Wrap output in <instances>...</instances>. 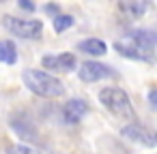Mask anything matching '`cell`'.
I'll use <instances>...</instances> for the list:
<instances>
[{
	"mask_svg": "<svg viewBox=\"0 0 157 154\" xmlns=\"http://www.w3.org/2000/svg\"><path fill=\"white\" fill-rule=\"evenodd\" d=\"M20 7L26 9V11H33V9H35V5H30V2H20Z\"/></svg>",
	"mask_w": 157,
	"mask_h": 154,
	"instance_id": "cell-15",
	"label": "cell"
},
{
	"mask_svg": "<svg viewBox=\"0 0 157 154\" xmlns=\"http://www.w3.org/2000/svg\"><path fill=\"white\" fill-rule=\"evenodd\" d=\"M7 154H41V152H37V150H35V148H30V145L15 143V145H11V148L7 150Z\"/></svg>",
	"mask_w": 157,
	"mask_h": 154,
	"instance_id": "cell-13",
	"label": "cell"
},
{
	"mask_svg": "<svg viewBox=\"0 0 157 154\" xmlns=\"http://www.w3.org/2000/svg\"><path fill=\"white\" fill-rule=\"evenodd\" d=\"M52 22H54V30L56 32H65L67 28L73 26V17L71 15H63V13H58L56 17H52Z\"/></svg>",
	"mask_w": 157,
	"mask_h": 154,
	"instance_id": "cell-12",
	"label": "cell"
},
{
	"mask_svg": "<svg viewBox=\"0 0 157 154\" xmlns=\"http://www.w3.org/2000/svg\"><path fill=\"white\" fill-rule=\"evenodd\" d=\"M0 62L15 64L17 62V49L13 41H0Z\"/></svg>",
	"mask_w": 157,
	"mask_h": 154,
	"instance_id": "cell-11",
	"label": "cell"
},
{
	"mask_svg": "<svg viewBox=\"0 0 157 154\" xmlns=\"http://www.w3.org/2000/svg\"><path fill=\"white\" fill-rule=\"evenodd\" d=\"M22 79H24V86L35 92L37 96H45V98H58L65 94V84L54 77L52 73H45V71H39V69H28L22 73Z\"/></svg>",
	"mask_w": 157,
	"mask_h": 154,
	"instance_id": "cell-2",
	"label": "cell"
},
{
	"mask_svg": "<svg viewBox=\"0 0 157 154\" xmlns=\"http://www.w3.org/2000/svg\"><path fill=\"white\" fill-rule=\"evenodd\" d=\"M78 52L88 54V56H103L108 52V45L103 41H99V39H86V41L78 43Z\"/></svg>",
	"mask_w": 157,
	"mask_h": 154,
	"instance_id": "cell-10",
	"label": "cell"
},
{
	"mask_svg": "<svg viewBox=\"0 0 157 154\" xmlns=\"http://www.w3.org/2000/svg\"><path fill=\"white\" fill-rule=\"evenodd\" d=\"M114 47L125 58L151 62L153 60V49H155V34H153V30H133V32H129L125 43L116 41Z\"/></svg>",
	"mask_w": 157,
	"mask_h": 154,
	"instance_id": "cell-1",
	"label": "cell"
},
{
	"mask_svg": "<svg viewBox=\"0 0 157 154\" xmlns=\"http://www.w3.org/2000/svg\"><path fill=\"white\" fill-rule=\"evenodd\" d=\"M43 69L56 71V73H69L75 66V56L73 54H60V56H45L41 60Z\"/></svg>",
	"mask_w": 157,
	"mask_h": 154,
	"instance_id": "cell-7",
	"label": "cell"
},
{
	"mask_svg": "<svg viewBox=\"0 0 157 154\" xmlns=\"http://www.w3.org/2000/svg\"><path fill=\"white\" fill-rule=\"evenodd\" d=\"M148 98H151V105H155V90H151V94H148Z\"/></svg>",
	"mask_w": 157,
	"mask_h": 154,
	"instance_id": "cell-16",
	"label": "cell"
},
{
	"mask_svg": "<svg viewBox=\"0 0 157 154\" xmlns=\"http://www.w3.org/2000/svg\"><path fill=\"white\" fill-rule=\"evenodd\" d=\"M45 11L52 13V15L56 17V15H58V5H45Z\"/></svg>",
	"mask_w": 157,
	"mask_h": 154,
	"instance_id": "cell-14",
	"label": "cell"
},
{
	"mask_svg": "<svg viewBox=\"0 0 157 154\" xmlns=\"http://www.w3.org/2000/svg\"><path fill=\"white\" fill-rule=\"evenodd\" d=\"M78 75H80V79H82V81L93 84V81L103 79V77H116V71H112V66H105V64H101V62L86 60L84 64H80Z\"/></svg>",
	"mask_w": 157,
	"mask_h": 154,
	"instance_id": "cell-5",
	"label": "cell"
},
{
	"mask_svg": "<svg viewBox=\"0 0 157 154\" xmlns=\"http://www.w3.org/2000/svg\"><path fill=\"white\" fill-rule=\"evenodd\" d=\"M146 9H148V2H138V0H123V2H118V11L129 20L142 17Z\"/></svg>",
	"mask_w": 157,
	"mask_h": 154,
	"instance_id": "cell-9",
	"label": "cell"
},
{
	"mask_svg": "<svg viewBox=\"0 0 157 154\" xmlns=\"http://www.w3.org/2000/svg\"><path fill=\"white\" fill-rule=\"evenodd\" d=\"M99 101L116 118H121V120H136V111H133L131 98H129V94L125 90H121V88H103L99 92Z\"/></svg>",
	"mask_w": 157,
	"mask_h": 154,
	"instance_id": "cell-3",
	"label": "cell"
},
{
	"mask_svg": "<svg viewBox=\"0 0 157 154\" xmlns=\"http://www.w3.org/2000/svg\"><path fill=\"white\" fill-rule=\"evenodd\" d=\"M123 137H127V139H131V141H136V143L148 145V148L155 145V135H153V131H148L146 126H142V124H138V122H131V124L123 126Z\"/></svg>",
	"mask_w": 157,
	"mask_h": 154,
	"instance_id": "cell-6",
	"label": "cell"
},
{
	"mask_svg": "<svg viewBox=\"0 0 157 154\" xmlns=\"http://www.w3.org/2000/svg\"><path fill=\"white\" fill-rule=\"evenodd\" d=\"M2 24L11 34H15L20 39H39L43 32V24L39 20H20L13 15H5Z\"/></svg>",
	"mask_w": 157,
	"mask_h": 154,
	"instance_id": "cell-4",
	"label": "cell"
},
{
	"mask_svg": "<svg viewBox=\"0 0 157 154\" xmlns=\"http://www.w3.org/2000/svg\"><path fill=\"white\" fill-rule=\"evenodd\" d=\"M63 113H65V120H67L69 124H78V122L88 113V103L82 101V98H71V101H67Z\"/></svg>",
	"mask_w": 157,
	"mask_h": 154,
	"instance_id": "cell-8",
	"label": "cell"
}]
</instances>
